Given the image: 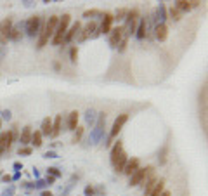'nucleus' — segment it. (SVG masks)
<instances>
[{
  "instance_id": "nucleus-1",
  "label": "nucleus",
  "mask_w": 208,
  "mask_h": 196,
  "mask_svg": "<svg viewBox=\"0 0 208 196\" xmlns=\"http://www.w3.org/2000/svg\"><path fill=\"white\" fill-rule=\"evenodd\" d=\"M57 23H59V16H50L47 21H44L42 30H40V35H38L37 49H44V47L47 45V42L54 37V33H56Z\"/></svg>"
},
{
  "instance_id": "nucleus-2",
  "label": "nucleus",
  "mask_w": 208,
  "mask_h": 196,
  "mask_svg": "<svg viewBox=\"0 0 208 196\" xmlns=\"http://www.w3.org/2000/svg\"><path fill=\"white\" fill-rule=\"evenodd\" d=\"M139 11L137 9H132V11H128V14H127L125 21H123V38H127L128 40V37H132V35H135V30H137V24H139Z\"/></svg>"
},
{
  "instance_id": "nucleus-3",
  "label": "nucleus",
  "mask_w": 208,
  "mask_h": 196,
  "mask_svg": "<svg viewBox=\"0 0 208 196\" xmlns=\"http://www.w3.org/2000/svg\"><path fill=\"white\" fill-rule=\"evenodd\" d=\"M70 23H71V16L70 14H63L59 18V23H57L56 33H54V37L50 38V40H52V45H61V44H63V38H64V35H66L68 28H70Z\"/></svg>"
},
{
  "instance_id": "nucleus-4",
  "label": "nucleus",
  "mask_w": 208,
  "mask_h": 196,
  "mask_svg": "<svg viewBox=\"0 0 208 196\" xmlns=\"http://www.w3.org/2000/svg\"><path fill=\"white\" fill-rule=\"evenodd\" d=\"M127 121H128V113H122V115H118V116H116L115 123H113V127H111V132H109L108 139H106V147L111 146V141L115 139V137H118V134L122 132L123 125H125Z\"/></svg>"
},
{
  "instance_id": "nucleus-5",
  "label": "nucleus",
  "mask_w": 208,
  "mask_h": 196,
  "mask_svg": "<svg viewBox=\"0 0 208 196\" xmlns=\"http://www.w3.org/2000/svg\"><path fill=\"white\" fill-rule=\"evenodd\" d=\"M151 173H154V168H153L151 165L146 167V168H137L132 175H130V181H128V186L130 188H135V186L142 184V182L146 181V177H149Z\"/></svg>"
},
{
  "instance_id": "nucleus-6",
  "label": "nucleus",
  "mask_w": 208,
  "mask_h": 196,
  "mask_svg": "<svg viewBox=\"0 0 208 196\" xmlns=\"http://www.w3.org/2000/svg\"><path fill=\"white\" fill-rule=\"evenodd\" d=\"M26 35L31 38H35L37 35H40V30H42V24H44V19L42 16H31L28 21H26Z\"/></svg>"
},
{
  "instance_id": "nucleus-7",
  "label": "nucleus",
  "mask_w": 208,
  "mask_h": 196,
  "mask_svg": "<svg viewBox=\"0 0 208 196\" xmlns=\"http://www.w3.org/2000/svg\"><path fill=\"white\" fill-rule=\"evenodd\" d=\"M12 19L11 18H5L0 21V44L5 45L9 42V35H11V30H12Z\"/></svg>"
},
{
  "instance_id": "nucleus-8",
  "label": "nucleus",
  "mask_w": 208,
  "mask_h": 196,
  "mask_svg": "<svg viewBox=\"0 0 208 196\" xmlns=\"http://www.w3.org/2000/svg\"><path fill=\"white\" fill-rule=\"evenodd\" d=\"M113 14L111 12H104L102 14V23H101V26H99V33L101 35H109V31H111V28H113Z\"/></svg>"
},
{
  "instance_id": "nucleus-9",
  "label": "nucleus",
  "mask_w": 208,
  "mask_h": 196,
  "mask_svg": "<svg viewBox=\"0 0 208 196\" xmlns=\"http://www.w3.org/2000/svg\"><path fill=\"white\" fill-rule=\"evenodd\" d=\"M122 40H123V28L122 26L111 28V31H109V45L116 49V45H118Z\"/></svg>"
},
{
  "instance_id": "nucleus-10",
  "label": "nucleus",
  "mask_w": 208,
  "mask_h": 196,
  "mask_svg": "<svg viewBox=\"0 0 208 196\" xmlns=\"http://www.w3.org/2000/svg\"><path fill=\"white\" fill-rule=\"evenodd\" d=\"M12 146V137H11V130H4L0 132V155H4L5 151Z\"/></svg>"
},
{
  "instance_id": "nucleus-11",
  "label": "nucleus",
  "mask_w": 208,
  "mask_h": 196,
  "mask_svg": "<svg viewBox=\"0 0 208 196\" xmlns=\"http://www.w3.org/2000/svg\"><path fill=\"white\" fill-rule=\"evenodd\" d=\"M80 28H82V23H80V21H76V23L71 24V28H68L66 35H64V38H63V44H70V42H73L75 37L78 35V31H80Z\"/></svg>"
},
{
  "instance_id": "nucleus-12",
  "label": "nucleus",
  "mask_w": 208,
  "mask_h": 196,
  "mask_svg": "<svg viewBox=\"0 0 208 196\" xmlns=\"http://www.w3.org/2000/svg\"><path fill=\"white\" fill-rule=\"evenodd\" d=\"M123 153V141L122 139H118L115 142V146L111 147V153H109V162H111V165L115 167V163H116V160H118V156Z\"/></svg>"
},
{
  "instance_id": "nucleus-13",
  "label": "nucleus",
  "mask_w": 208,
  "mask_h": 196,
  "mask_svg": "<svg viewBox=\"0 0 208 196\" xmlns=\"http://www.w3.org/2000/svg\"><path fill=\"white\" fill-rule=\"evenodd\" d=\"M137 168H141V160H139V158H128L125 168H123V173L130 177V175H132Z\"/></svg>"
},
{
  "instance_id": "nucleus-14",
  "label": "nucleus",
  "mask_w": 208,
  "mask_h": 196,
  "mask_svg": "<svg viewBox=\"0 0 208 196\" xmlns=\"http://www.w3.org/2000/svg\"><path fill=\"white\" fill-rule=\"evenodd\" d=\"M154 26L156 24H165V19H167V7H165L163 4H160L158 5V9H156V12H154Z\"/></svg>"
},
{
  "instance_id": "nucleus-15",
  "label": "nucleus",
  "mask_w": 208,
  "mask_h": 196,
  "mask_svg": "<svg viewBox=\"0 0 208 196\" xmlns=\"http://www.w3.org/2000/svg\"><path fill=\"white\" fill-rule=\"evenodd\" d=\"M153 31H154V37H156V40H158V42H165V40H167V37H168V26H167V24H156Z\"/></svg>"
},
{
  "instance_id": "nucleus-16",
  "label": "nucleus",
  "mask_w": 208,
  "mask_h": 196,
  "mask_svg": "<svg viewBox=\"0 0 208 196\" xmlns=\"http://www.w3.org/2000/svg\"><path fill=\"white\" fill-rule=\"evenodd\" d=\"M163 191H165V179H158L156 184L151 188V191L144 193V196H160Z\"/></svg>"
},
{
  "instance_id": "nucleus-17",
  "label": "nucleus",
  "mask_w": 208,
  "mask_h": 196,
  "mask_svg": "<svg viewBox=\"0 0 208 196\" xmlns=\"http://www.w3.org/2000/svg\"><path fill=\"white\" fill-rule=\"evenodd\" d=\"M31 134H33V128H31V125H26V127L23 128L21 136L18 137L19 142H21V146H28V144H30V141H31Z\"/></svg>"
},
{
  "instance_id": "nucleus-18",
  "label": "nucleus",
  "mask_w": 208,
  "mask_h": 196,
  "mask_svg": "<svg viewBox=\"0 0 208 196\" xmlns=\"http://www.w3.org/2000/svg\"><path fill=\"white\" fill-rule=\"evenodd\" d=\"M78 118H80V113L78 111H71L68 115V120H66V127L70 132H75V128L78 127Z\"/></svg>"
},
{
  "instance_id": "nucleus-19",
  "label": "nucleus",
  "mask_w": 208,
  "mask_h": 196,
  "mask_svg": "<svg viewBox=\"0 0 208 196\" xmlns=\"http://www.w3.org/2000/svg\"><path fill=\"white\" fill-rule=\"evenodd\" d=\"M61 128H63V115H56V118H54V121H52V134H50V137L56 139V137L61 134Z\"/></svg>"
},
{
  "instance_id": "nucleus-20",
  "label": "nucleus",
  "mask_w": 208,
  "mask_h": 196,
  "mask_svg": "<svg viewBox=\"0 0 208 196\" xmlns=\"http://www.w3.org/2000/svg\"><path fill=\"white\" fill-rule=\"evenodd\" d=\"M40 134H42V137H50V134H52V120H50V116H47V118L42 120Z\"/></svg>"
},
{
  "instance_id": "nucleus-21",
  "label": "nucleus",
  "mask_w": 208,
  "mask_h": 196,
  "mask_svg": "<svg viewBox=\"0 0 208 196\" xmlns=\"http://www.w3.org/2000/svg\"><path fill=\"white\" fill-rule=\"evenodd\" d=\"M127 162H128V155H127L125 151H123L122 155L118 156L116 163H115V172H116V173H123V168H125Z\"/></svg>"
},
{
  "instance_id": "nucleus-22",
  "label": "nucleus",
  "mask_w": 208,
  "mask_h": 196,
  "mask_svg": "<svg viewBox=\"0 0 208 196\" xmlns=\"http://www.w3.org/2000/svg\"><path fill=\"white\" fill-rule=\"evenodd\" d=\"M104 139V130L102 127H99V125H96V128H94L92 132H90V142L92 144H97L99 141Z\"/></svg>"
},
{
  "instance_id": "nucleus-23",
  "label": "nucleus",
  "mask_w": 208,
  "mask_h": 196,
  "mask_svg": "<svg viewBox=\"0 0 208 196\" xmlns=\"http://www.w3.org/2000/svg\"><path fill=\"white\" fill-rule=\"evenodd\" d=\"M174 7L177 9L180 14H186V12L191 11V2H186V0H177V2H174Z\"/></svg>"
},
{
  "instance_id": "nucleus-24",
  "label": "nucleus",
  "mask_w": 208,
  "mask_h": 196,
  "mask_svg": "<svg viewBox=\"0 0 208 196\" xmlns=\"http://www.w3.org/2000/svg\"><path fill=\"white\" fill-rule=\"evenodd\" d=\"M23 38V31H21V24L19 26H12V30H11V35H9V40H12V42H19Z\"/></svg>"
},
{
  "instance_id": "nucleus-25",
  "label": "nucleus",
  "mask_w": 208,
  "mask_h": 196,
  "mask_svg": "<svg viewBox=\"0 0 208 196\" xmlns=\"http://www.w3.org/2000/svg\"><path fill=\"white\" fill-rule=\"evenodd\" d=\"M42 139H44V137H42L40 130H35V132L31 134V141H30V144H31L33 147H40L42 144H44V142H42Z\"/></svg>"
},
{
  "instance_id": "nucleus-26",
  "label": "nucleus",
  "mask_w": 208,
  "mask_h": 196,
  "mask_svg": "<svg viewBox=\"0 0 208 196\" xmlns=\"http://www.w3.org/2000/svg\"><path fill=\"white\" fill-rule=\"evenodd\" d=\"M167 18L168 19H172V21H175V23H177V21H180V18H182V14L180 12L177 11V9L174 7V5H172L170 9H167Z\"/></svg>"
},
{
  "instance_id": "nucleus-27",
  "label": "nucleus",
  "mask_w": 208,
  "mask_h": 196,
  "mask_svg": "<svg viewBox=\"0 0 208 196\" xmlns=\"http://www.w3.org/2000/svg\"><path fill=\"white\" fill-rule=\"evenodd\" d=\"M96 120H97V113H96V110H87L85 111V121H87V125H94L96 123Z\"/></svg>"
},
{
  "instance_id": "nucleus-28",
  "label": "nucleus",
  "mask_w": 208,
  "mask_h": 196,
  "mask_svg": "<svg viewBox=\"0 0 208 196\" xmlns=\"http://www.w3.org/2000/svg\"><path fill=\"white\" fill-rule=\"evenodd\" d=\"M83 132H85V127H82V125H78L76 128H75V134H73V142H80L83 137Z\"/></svg>"
},
{
  "instance_id": "nucleus-29",
  "label": "nucleus",
  "mask_w": 208,
  "mask_h": 196,
  "mask_svg": "<svg viewBox=\"0 0 208 196\" xmlns=\"http://www.w3.org/2000/svg\"><path fill=\"white\" fill-rule=\"evenodd\" d=\"M127 14H128V9H118V12H116L115 16H113V21H125Z\"/></svg>"
},
{
  "instance_id": "nucleus-30",
  "label": "nucleus",
  "mask_w": 208,
  "mask_h": 196,
  "mask_svg": "<svg viewBox=\"0 0 208 196\" xmlns=\"http://www.w3.org/2000/svg\"><path fill=\"white\" fill-rule=\"evenodd\" d=\"M102 14H104V12L99 11V9H90V11H85V12H83V18L90 19V18H97V16H102Z\"/></svg>"
},
{
  "instance_id": "nucleus-31",
  "label": "nucleus",
  "mask_w": 208,
  "mask_h": 196,
  "mask_svg": "<svg viewBox=\"0 0 208 196\" xmlns=\"http://www.w3.org/2000/svg\"><path fill=\"white\" fill-rule=\"evenodd\" d=\"M31 153H33V147H31V146H21L18 149V155L19 156H30Z\"/></svg>"
},
{
  "instance_id": "nucleus-32",
  "label": "nucleus",
  "mask_w": 208,
  "mask_h": 196,
  "mask_svg": "<svg viewBox=\"0 0 208 196\" xmlns=\"http://www.w3.org/2000/svg\"><path fill=\"white\" fill-rule=\"evenodd\" d=\"M167 151H168V146H163V149L158 153V160H160V165H165L167 163Z\"/></svg>"
},
{
  "instance_id": "nucleus-33",
  "label": "nucleus",
  "mask_w": 208,
  "mask_h": 196,
  "mask_svg": "<svg viewBox=\"0 0 208 196\" xmlns=\"http://www.w3.org/2000/svg\"><path fill=\"white\" fill-rule=\"evenodd\" d=\"M47 175H52V177H61V170L57 167H49L47 168Z\"/></svg>"
},
{
  "instance_id": "nucleus-34",
  "label": "nucleus",
  "mask_w": 208,
  "mask_h": 196,
  "mask_svg": "<svg viewBox=\"0 0 208 196\" xmlns=\"http://www.w3.org/2000/svg\"><path fill=\"white\" fill-rule=\"evenodd\" d=\"M76 59H78V47L73 45L70 49V61L71 63H76Z\"/></svg>"
},
{
  "instance_id": "nucleus-35",
  "label": "nucleus",
  "mask_w": 208,
  "mask_h": 196,
  "mask_svg": "<svg viewBox=\"0 0 208 196\" xmlns=\"http://www.w3.org/2000/svg\"><path fill=\"white\" fill-rule=\"evenodd\" d=\"M127 45H128V40H127V38H123V40L120 42L118 45H116V49H118V52H120V54H122V52H125Z\"/></svg>"
},
{
  "instance_id": "nucleus-36",
  "label": "nucleus",
  "mask_w": 208,
  "mask_h": 196,
  "mask_svg": "<svg viewBox=\"0 0 208 196\" xmlns=\"http://www.w3.org/2000/svg\"><path fill=\"white\" fill-rule=\"evenodd\" d=\"M0 115H2V116H0V120H11V118H12V113L9 110H4Z\"/></svg>"
},
{
  "instance_id": "nucleus-37",
  "label": "nucleus",
  "mask_w": 208,
  "mask_h": 196,
  "mask_svg": "<svg viewBox=\"0 0 208 196\" xmlns=\"http://www.w3.org/2000/svg\"><path fill=\"white\" fill-rule=\"evenodd\" d=\"M44 158H57V153H56V151H45Z\"/></svg>"
},
{
  "instance_id": "nucleus-38",
  "label": "nucleus",
  "mask_w": 208,
  "mask_h": 196,
  "mask_svg": "<svg viewBox=\"0 0 208 196\" xmlns=\"http://www.w3.org/2000/svg\"><path fill=\"white\" fill-rule=\"evenodd\" d=\"M94 194H96L94 188H92V186H87V188H85V196H94Z\"/></svg>"
},
{
  "instance_id": "nucleus-39",
  "label": "nucleus",
  "mask_w": 208,
  "mask_h": 196,
  "mask_svg": "<svg viewBox=\"0 0 208 196\" xmlns=\"http://www.w3.org/2000/svg\"><path fill=\"white\" fill-rule=\"evenodd\" d=\"M44 186H47V182H45L44 179H38L37 184H33V188H44Z\"/></svg>"
},
{
  "instance_id": "nucleus-40",
  "label": "nucleus",
  "mask_w": 208,
  "mask_h": 196,
  "mask_svg": "<svg viewBox=\"0 0 208 196\" xmlns=\"http://www.w3.org/2000/svg\"><path fill=\"white\" fill-rule=\"evenodd\" d=\"M52 68H54V71H57V73H59V71H61V63H59V61H54Z\"/></svg>"
},
{
  "instance_id": "nucleus-41",
  "label": "nucleus",
  "mask_w": 208,
  "mask_h": 196,
  "mask_svg": "<svg viewBox=\"0 0 208 196\" xmlns=\"http://www.w3.org/2000/svg\"><path fill=\"white\" fill-rule=\"evenodd\" d=\"M45 182H47V186L54 184V182H56V177H52V175H47V179H45Z\"/></svg>"
},
{
  "instance_id": "nucleus-42",
  "label": "nucleus",
  "mask_w": 208,
  "mask_h": 196,
  "mask_svg": "<svg viewBox=\"0 0 208 196\" xmlns=\"http://www.w3.org/2000/svg\"><path fill=\"white\" fill-rule=\"evenodd\" d=\"M12 177L9 175V173H5V175H2V182H11Z\"/></svg>"
},
{
  "instance_id": "nucleus-43",
  "label": "nucleus",
  "mask_w": 208,
  "mask_h": 196,
  "mask_svg": "<svg viewBox=\"0 0 208 196\" xmlns=\"http://www.w3.org/2000/svg\"><path fill=\"white\" fill-rule=\"evenodd\" d=\"M14 168L18 170V172H19V170H23V163H19V162H14Z\"/></svg>"
},
{
  "instance_id": "nucleus-44",
  "label": "nucleus",
  "mask_w": 208,
  "mask_h": 196,
  "mask_svg": "<svg viewBox=\"0 0 208 196\" xmlns=\"http://www.w3.org/2000/svg\"><path fill=\"white\" fill-rule=\"evenodd\" d=\"M40 196H52V193H50V191H42Z\"/></svg>"
},
{
  "instance_id": "nucleus-45",
  "label": "nucleus",
  "mask_w": 208,
  "mask_h": 196,
  "mask_svg": "<svg viewBox=\"0 0 208 196\" xmlns=\"http://www.w3.org/2000/svg\"><path fill=\"white\" fill-rule=\"evenodd\" d=\"M160 196H172V194H170V191H167V189H165V191H163V193H161V194H160Z\"/></svg>"
},
{
  "instance_id": "nucleus-46",
  "label": "nucleus",
  "mask_w": 208,
  "mask_h": 196,
  "mask_svg": "<svg viewBox=\"0 0 208 196\" xmlns=\"http://www.w3.org/2000/svg\"><path fill=\"white\" fill-rule=\"evenodd\" d=\"M19 177H21V172H16V173H14V177H12V179H19Z\"/></svg>"
},
{
  "instance_id": "nucleus-47",
  "label": "nucleus",
  "mask_w": 208,
  "mask_h": 196,
  "mask_svg": "<svg viewBox=\"0 0 208 196\" xmlns=\"http://www.w3.org/2000/svg\"><path fill=\"white\" fill-rule=\"evenodd\" d=\"M0 128H2V120H0Z\"/></svg>"
}]
</instances>
